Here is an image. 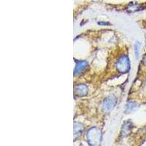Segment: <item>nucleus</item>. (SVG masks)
<instances>
[{"label": "nucleus", "instance_id": "f257e3e1", "mask_svg": "<svg viewBox=\"0 0 146 146\" xmlns=\"http://www.w3.org/2000/svg\"><path fill=\"white\" fill-rule=\"evenodd\" d=\"M88 141L91 145H99L101 143L102 133L97 128H91L87 133Z\"/></svg>", "mask_w": 146, "mask_h": 146}, {"label": "nucleus", "instance_id": "f03ea898", "mask_svg": "<svg viewBox=\"0 0 146 146\" xmlns=\"http://www.w3.org/2000/svg\"><path fill=\"white\" fill-rule=\"evenodd\" d=\"M116 68L118 71L122 74H124L129 71L130 62L127 56L123 55L118 58L116 63Z\"/></svg>", "mask_w": 146, "mask_h": 146}, {"label": "nucleus", "instance_id": "7ed1b4c3", "mask_svg": "<svg viewBox=\"0 0 146 146\" xmlns=\"http://www.w3.org/2000/svg\"><path fill=\"white\" fill-rule=\"evenodd\" d=\"M116 98L113 96H110L109 97L106 99V100L104 101L102 104V109L103 111L105 112V113H108L110 112L115 106L116 105Z\"/></svg>", "mask_w": 146, "mask_h": 146}, {"label": "nucleus", "instance_id": "20e7f679", "mask_svg": "<svg viewBox=\"0 0 146 146\" xmlns=\"http://www.w3.org/2000/svg\"><path fill=\"white\" fill-rule=\"evenodd\" d=\"M88 64L86 61H79L77 62L76 66H75V70H74V75H79L80 73L83 72L85 70L88 68Z\"/></svg>", "mask_w": 146, "mask_h": 146}, {"label": "nucleus", "instance_id": "39448f33", "mask_svg": "<svg viewBox=\"0 0 146 146\" xmlns=\"http://www.w3.org/2000/svg\"><path fill=\"white\" fill-rule=\"evenodd\" d=\"M88 87L85 85H79L75 88V94L78 96H86L88 94Z\"/></svg>", "mask_w": 146, "mask_h": 146}, {"label": "nucleus", "instance_id": "423d86ee", "mask_svg": "<svg viewBox=\"0 0 146 146\" xmlns=\"http://www.w3.org/2000/svg\"><path fill=\"white\" fill-rule=\"evenodd\" d=\"M83 127L80 123H75V126H74V134H75V135L78 136V135H80L83 132Z\"/></svg>", "mask_w": 146, "mask_h": 146}, {"label": "nucleus", "instance_id": "0eeeda50", "mask_svg": "<svg viewBox=\"0 0 146 146\" xmlns=\"http://www.w3.org/2000/svg\"><path fill=\"white\" fill-rule=\"evenodd\" d=\"M136 104L133 102H129L128 103L127 105H126V112L128 113H130V112L135 110V109L136 108Z\"/></svg>", "mask_w": 146, "mask_h": 146}, {"label": "nucleus", "instance_id": "6e6552de", "mask_svg": "<svg viewBox=\"0 0 146 146\" xmlns=\"http://www.w3.org/2000/svg\"><path fill=\"white\" fill-rule=\"evenodd\" d=\"M139 49H140V44H139V42H137L135 45V56H136V58H139Z\"/></svg>", "mask_w": 146, "mask_h": 146}, {"label": "nucleus", "instance_id": "1a4fd4ad", "mask_svg": "<svg viewBox=\"0 0 146 146\" xmlns=\"http://www.w3.org/2000/svg\"><path fill=\"white\" fill-rule=\"evenodd\" d=\"M126 123H125L124 126H123V129H122V133H123V134H124L125 132H126V135H127L129 133V131H130V129H129L130 126H129V122H127V124H126Z\"/></svg>", "mask_w": 146, "mask_h": 146}]
</instances>
